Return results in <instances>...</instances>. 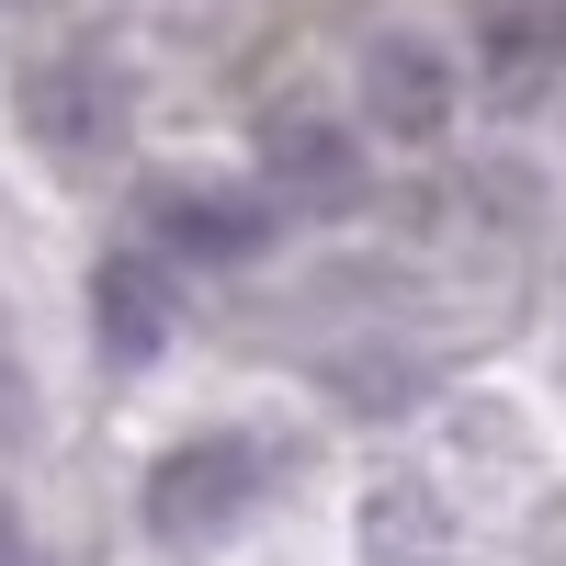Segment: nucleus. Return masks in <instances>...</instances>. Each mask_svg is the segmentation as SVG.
<instances>
[{
	"instance_id": "obj_10",
	"label": "nucleus",
	"mask_w": 566,
	"mask_h": 566,
	"mask_svg": "<svg viewBox=\"0 0 566 566\" xmlns=\"http://www.w3.org/2000/svg\"><path fill=\"white\" fill-rule=\"evenodd\" d=\"M12 544H23V533H12V522H0V555H12Z\"/></svg>"
},
{
	"instance_id": "obj_3",
	"label": "nucleus",
	"mask_w": 566,
	"mask_h": 566,
	"mask_svg": "<svg viewBox=\"0 0 566 566\" xmlns=\"http://www.w3.org/2000/svg\"><path fill=\"white\" fill-rule=\"evenodd\" d=\"M261 193L295 205V216H352V205L374 193L363 125L328 114V103H272V114H261Z\"/></svg>"
},
{
	"instance_id": "obj_4",
	"label": "nucleus",
	"mask_w": 566,
	"mask_h": 566,
	"mask_svg": "<svg viewBox=\"0 0 566 566\" xmlns=\"http://www.w3.org/2000/svg\"><path fill=\"white\" fill-rule=\"evenodd\" d=\"M464 80L499 114H533L566 91V0H476L464 12Z\"/></svg>"
},
{
	"instance_id": "obj_1",
	"label": "nucleus",
	"mask_w": 566,
	"mask_h": 566,
	"mask_svg": "<svg viewBox=\"0 0 566 566\" xmlns=\"http://www.w3.org/2000/svg\"><path fill=\"white\" fill-rule=\"evenodd\" d=\"M261 499H272V442L261 431H181L136 476V533L170 566H205L261 522Z\"/></svg>"
},
{
	"instance_id": "obj_7",
	"label": "nucleus",
	"mask_w": 566,
	"mask_h": 566,
	"mask_svg": "<svg viewBox=\"0 0 566 566\" xmlns=\"http://www.w3.org/2000/svg\"><path fill=\"white\" fill-rule=\"evenodd\" d=\"M170 328H181V272L159 261V250H103L91 261V340H103V363L114 374H148L159 352H170Z\"/></svg>"
},
{
	"instance_id": "obj_6",
	"label": "nucleus",
	"mask_w": 566,
	"mask_h": 566,
	"mask_svg": "<svg viewBox=\"0 0 566 566\" xmlns=\"http://www.w3.org/2000/svg\"><path fill=\"white\" fill-rule=\"evenodd\" d=\"M453 114H464V69L442 57L431 34H374L363 45V125L386 136V148H442L453 136Z\"/></svg>"
},
{
	"instance_id": "obj_9",
	"label": "nucleus",
	"mask_w": 566,
	"mask_h": 566,
	"mask_svg": "<svg viewBox=\"0 0 566 566\" xmlns=\"http://www.w3.org/2000/svg\"><path fill=\"white\" fill-rule=\"evenodd\" d=\"M0 408H12V363H0Z\"/></svg>"
},
{
	"instance_id": "obj_8",
	"label": "nucleus",
	"mask_w": 566,
	"mask_h": 566,
	"mask_svg": "<svg viewBox=\"0 0 566 566\" xmlns=\"http://www.w3.org/2000/svg\"><path fill=\"white\" fill-rule=\"evenodd\" d=\"M363 566H453V510L431 476H374L363 488Z\"/></svg>"
},
{
	"instance_id": "obj_5",
	"label": "nucleus",
	"mask_w": 566,
	"mask_h": 566,
	"mask_svg": "<svg viewBox=\"0 0 566 566\" xmlns=\"http://www.w3.org/2000/svg\"><path fill=\"white\" fill-rule=\"evenodd\" d=\"M125 114H136V91H125V69L103 57V45H69V57H45L34 80H23V136L45 159H69V170H91L125 136Z\"/></svg>"
},
{
	"instance_id": "obj_2",
	"label": "nucleus",
	"mask_w": 566,
	"mask_h": 566,
	"mask_svg": "<svg viewBox=\"0 0 566 566\" xmlns=\"http://www.w3.org/2000/svg\"><path fill=\"white\" fill-rule=\"evenodd\" d=\"M272 193H239V181H181L159 170L136 193V250H159L170 272H250L272 250Z\"/></svg>"
}]
</instances>
